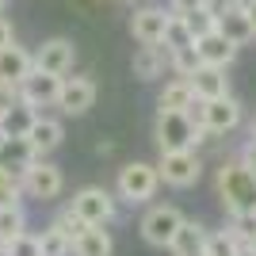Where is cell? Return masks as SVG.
Instances as JSON below:
<instances>
[{"label":"cell","instance_id":"1","mask_svg":"<svg viewBox=\"0 0 256 256\" xmlns=\"http://www.w3.org/2000/svg\"><path fill=\"white\" fill-rule=\"evenodd\" d=\"M214 192H218V203L222 210L234 218V214H256V172L245 168L237 157L218 160L214 168Z\"/></svg>","mask_w":256,"mask_h":256},{"label":"cell","instance_id":"2","mask_svg":"<svg viewBox=\"0 0 256 256\" xmlns=\"http://www.w3.org/2000/svg\"><path fill=\"white\" fill-rule=\"evenodd\" d=\"M153 142H157L160 153H188V150H199V142H206V134L188 111H157Z\"/></svg>","mask_w":256,"mask_h":256},{"label":"cell","instance_id":"3","mask_svg":"<svg viewBox=\"0 0 256 256\" xmlns=\"http://www.w3.org/2000/svg\"><path fill=\"white\" fill-rule=\"evenodd\" d=\"M157 188H160V172L150 160H126V164L115 172V199L118 203L142 206L157 195Z\"/></svg>","mask_w":256,"mask_h":256},{"label":"cell","instance_id":"4","mask_svg":"<svg viewBox=\"0 0 256 256\" xmlns=\"http://www.w3.org/2000/svg\"><path fill=\"white\" fill-rule=\"evenodd\" d=\"M192 118L199 122L206 138H222V134H234L245 118V107L237 96H218V100H199L192 111Z\"/></svg>","mask_w":256,"mask_h":256},{"label":"cell","instance_id":"5","mask_svg":"<svg viewBox=\"0 0 256 256\" xmlns=\"http://www.w3.org/2000/svg\"><path fill=\"white\" fill-rule=\"evenodd\" d=\"M69 206H73V214L84 226H111L115 222V210H118V199H115V192L88 184V188H80V192L69 199Z\"/></svg>","mask_w":256,"mask_h":256},{"label":"cell","instance_id":"6","mask_svg":"<svg viewBox=\"0 0 256 256\" xmlns=\"http://www.w3.org/2000/svg\"><path fill=\"white\" fill-rule=\"evenodd\" d=\"M20 188L34 203H50V199H58L65 192V172L54 160H34V164H27L20 172Z\"/></svg>","mask_w":256,"mask_h":256},{"label":"cell","instance_id":"7","mask_svg":"<svg viewBox=\"0 0 256 256\" xmlns=\"http://www.w3.org/2000/svg\"><path fill=\"white\" fill-rule=\"evenodd\" d=\"M180 226H184L180 206H172V203H153L150 210L142 214L138 230H142V241H146V245H153V248H168Z\"/></svg>","mask_w":256,"mask_h":256},{"label":"cell","instance_id":"8","mask_svg":"<svg viewBox=\"0 0 256 256\" xmlns=\"http://www.w3.org/2000/svg\"><path fill=\"white\" fill-rule=\"evenodd\" d=\"M157 172H160V184H168V188H176V192H188V188H195L199 176H203V157H199L195 150H188V153H160L157 157Z\"/></svg>","mask_w":256,"mask_h":256},{"label":"cell","instance_id":"9","mask_svg":"<svg viewBox=\"0 0 256 256\" xmlns=\"http://www.w3.org/2000/svg\"><path fill=\"white\" fill-rule=\"evenodd\" d=\"M31 58H34V69L54 73V76H69L73 65H76V42L65 38V34H54V38H46Z\"/></svg>","mask_w":256,"mask_h":256},{"label":"cell","instance_id":"10","mask_svg":"<svg viewBox=\"0 0 256 256\" xmlns=\"http://www.w3.org/2000/svg\"><path fill=\"white\" fill-rule=\"evenodd\" d=\"M100 88L92 76H62V92H58V111L62 115H88L96 107Z\"/></svg>","mask_w":256,"mask_h":256},{"label":"cell","instance_id":"11","mask_svg":"<svg viewBox=\"0 0 256 256\" xmlns=\"http://www.w3.org/2000/svg\"><path fill=\"white\" fill-rule=\"evenodd\" d=\"M168 8L160 4H146L130 16V34L138 38V46H160L164 42V31H168Z\"/></svg>","mask_w":256,"mask_h":256},{"label":"cell","instance_id":"12","mask_svg":"<svg viewBox=\"0 0 256 256\" xmlns=\"http://www.w3.org/2000/svg\"><path fill=\"white\" fill-rule=\"evenodd\" d=\"M58 92H62V76L42 73V69H31V76L16 88V96L23 100L27 107H58Z\"/></svg>","mask_w":256,"mask_h":256},{"label":"cell","instance_id":"13","mask_svg":"<svg viewBox=\"0 0 256 256\" xmlns=\"http://www.w3.org/2000/svg\"><path fill=\"white\" fill-rule=\"evenodd\" d=\"M34 69V58L31 50H23V46L12 42L8 50H0V92H16V88L31 76Z\"/></svg>","mask_w":256,"mask_h":256},{"label":"cell","instance_id":"14","mask_svg":"<svg viewBox=\"0 0 256 256\" xmlns=\"http://www.w3.org/2000/svg\"><path fill=\"white\" fill-rule=\"evenodd\" d=\"M34 118H38V111L27 107L20 96L8 100V104L0 107V138H27L31 126H34Z\"/></svg>","mask_w":256,"mask_h":256},{"label":"cell","instance_id":"15","mask_svg":"<svg viewBox=\"0 0 256 256\" xmlns=\"http://www.w3.org/2000/svg\"><path fill=\"white\" fill-rule=\"evenodd\" d=\"M130 69H134L138 80H160V76L172 69V54L164 50V42H160V46H138Z\"/></svg>","mask_w":256,"mask_h":256},{"label":"cell","instance_id":"16","mask_svg":"<svg viewBox=\"0 0 256 256\" xmlns=\"http://www.w3.org/2000/svg\"><path fill=\"white\" fill-rule=\"evenodd\" d=\"M27 142H31L34 157L46 160V157H50V153L65 142V126H62V118L38 115V118H34V126H31V134H27Z\"/></svg>","mask_w":256,"mask_h":256},{"label":"cell","instance_id":"17","mask_svg":"<svg viewBox=\"0 0 256 256\" xmlns=\"http://www.w3.org/2000/svg\"><path fill=\"white\" fill-rule=\"evenodd\" d=\"M206 237H210V230H206L203 222L184 218V226L176 230L168 252H172V256H206Z\"/></svg>","mask_w":256,"mask_h":256},{"label":"cell","instance_id":"18","mask_svg":"<svg viewBox=\"0 0 256 256\" xmlns=\"http://www.w3.org/2000/svg\"><path fill=\"white\" fill-rule=\"evenodd\" d=\"M188 84H192L195 100L230 96V76H226V69H218V65H199V69L188 76Z\"/></svg>","mask_w":256,"mask_h":256},{"label":"cell","instance_id":"19","mask_svg":"<svg viewBox=\"0 0 256 256\" xmlns=\"http://www.w3.org/2000/svg\"><path fill=\"white\" fill-rule=\"evenodd\" d=\"M195 54H199V62H203V65L230 69V65H234V58H237V46L230 42L226 34L210 31V34H203V38H195Z\"/></svg>","mask_w":256,"mask_h":256},{"label":"cell","instance_id":"20","mask_svg":"<svg viewBox=\"0 0 256 256\" xmlns=\"http://www.w3.org/2000/svg\"><path fill=\"white\" fill-rule=\"evenodd\" d=\"M218 34H226V38H230L237 50L252 42V38H256V27H252V20H248L245 4H241V8H230V12H222V16H218Z\"/></svg>","mask_w":256,"mask_h":256},{"label":"cell","instance_id":"21","mask_svg":"<svg viewBox=\"0 0 256 256\" xmlns=\"http://www.w3.org/2000/svg\"><path fill=\"white\" fill-rule=\"evenodd\" d=\"M195 104H199V100H195L192 84H188L184 76L168 80V84L160 88V96H157V111H188V115H192Z\"/></svg>","mask_w":256,"mask_h":256},{"label":"cell","instance_id":"22","mask_svg":"<svg viewBox=\"0 0 256 256\" xmlns=\"http://www.w3.org/2000/svg\"><path fill=\"white\" fill-rule=\"evenodd\" d=\"M34 150H31V142L27 138H0V168H8L20 176L27 164H34Z\"/></svg>","mask_w":256,"mask_h":256},{"label":"cell","instance_id":"23","mask_svg":"<svg viewBox=\"0 0 256 256\" xmlns=\"http://www.w3.org/2000/svg\"><path fill=\"white\" fill-rule=\"evenodd\" d=\"M73 256H115V241L107 234V226H88L73 241Z\"/></svg>","mask_w":256,"mask_h":256},{"label":"cell","instance_id":"24","mask_svg":"<svg viewBox=\"0 0 256 256\" xmlns=\"http://www.w3.org/2000/svg\"><path fill=\"white\" fill-rule=\"evenodd\" d=\"M20 234H27V210H23V203L0 206V245L16 241Z\"/></svg>","mask_w":256,"mask_h":256},{"label":"cell","instance_id":"25","mask_svg":"<svg viewBox=\"0 0 256 256\" xmlns=\"http://www.w3.org/2000/svg\"><path fill=\"white\" fill-rule=\"evenodd\" d=\"M241 241H237L234 230H210V237H206V256H237L241 252Z\"/></svg>","mask_w":256,"mask_h":256},{"label":"cell","instance_id":"26","mask_svg":"<svg viewBox=\"0 0 256 256\" xmlns=\"http://www.w3.org/2000/svg\"><path fill=\"white\" fill-rule=\"evenodd\" d=\"M38 245H42V256H73V241L58 226H46L42 234H38Z\"/></svg>","mask_w":256,"mask_h":256},{"label":"cell","instance_id":"27","mask_svg":"<svg viewBox=\"0 0 256 256\" xmlns=\"http://www.w3.org/2000/svg\"><path fill=\"white\" fill-rule=\"evenodd\" d=\"M184 46H195V34H192V27H188V23L184 20H176V16H172L168 20V31H164V50H184Z\"/></svg>","mask_w":256,"mask_h":256},{"label":"cell","instance_id":"28","mask_svg":"<svg viewBox=\"0 0 256 256\" xmlns=\"http://www.w3.org/2000/svg\"><path fill=\"white\" fill-rule=\"evenodd\" d=\"M199 54H195V46H184V50H172V73L176 76H184V80H188V76L195 73V69H199Z\"/></svg>","mask_w":256,"mask_h":256},{"label":"cell","instance_id":"29","mask_svg":"<svg viewBox=\"0 0 256 256\" xmlns=\"http://www.w3.org/2000/svg\"><path fill=\"white\" fill-rule=\"evenodd\" d=\"M8 256H42V245H38V234H31V230H27V234H20L16 237V241H8Z\"/></svg>","mask_w":256,"mask_h":256},{"label":"cell","instance_id":"30","mask_svg":"<svg viewBox=\"0 0 256 256\" xmlns=\"http://www.w3.org/2000/svg\"><path fill=\"white\" fill-rule=\"evenodd\" d=\"M50 226H58V230H62V234L69 237V241H76V237H80V234L88 230V226H84V222H80V218L73 214V206H62V214H58V218H54Z\"/></svg>","mask_w":256,"mask_h":256},{"label":"cell","instance_id":"31","mask_svg":"<svg viewBox=\"0 0 256 256\" xmlns=\"http://www.w3.org/2000/svg\"><path fill=\"white\" fill-rule=\"evenodd\" d=\"M188 27H192V34L195 38H203V34H210V31H218V16H214V12H206V8H199V12H192V16H188Z\"/></svg>","mask_w":256,"mask_h":256},{"label":"cell","instance_id":"32","mask_svg":"<svg viewBox=\"0 0 256 256\" xmlns=\"http://www.w3.org/2000/svg\"><path fill=\"white\" fill-rule=\"evenodd\" d=\"M23 199V188H20V176L8 168H0V206H8V203H20Z\"/></svg>","mask_w":256,"mask_h":256},{"label":"cell","instance_id":"33","mask_svg":"<svg viewBox=\"0 0 256 256\" xmlns=\"http://www.w3.org/2000/svg\"><path fill=\"white\" fill-rule=\"evenodd\" d=\"M230 230L237 234L241 245H248V237L256 234V214H234V218H230Z\"/></svg>","mask_w":256,"mask_h":256},{"label":"cell","instance_id":"34","mask_svg":"<svg viewBox=\"0 0 256 256\" xmlns=\"http://www.w3.org/2000/svg\"><path fill=\"white\" fill-rule=\"evenodd\" d=\"M199 8H203V0H168V16H176V20H188Z\"/></svg>","mask_w":256,"mask_h":256},{"label":"cell","instance_id":"35","mask_svg":"<svg viewBox=\"0 0 256 256\" xmlns=\"http://www.w3.org/2000/svg\"><path fill=\"white\" fill-rule=\"evenodd\" d=\"M237 160H241L245 168H252V172H256V138H248L245 146H241V153H237Z\"/></svg>","mask_w":256,"mask_h":256},{"label":"cell","instance_id":"36","mask_svg":"<svg viewBox=\"0 0 256 256\" xmlns=\"http://www.w3.org/2000/svg\"><path fill=\"white\" fill-rule=\"evenodd\" d=\"M245 0H203V8L206 12H214V16H222V12H230V8H241Z\"/></svg>","mask_w":256,"mask_h":256},{"label":"cell","instance_id":"37","mask_svg":"<svg viewBox=\"0 0 256 256\" xmlns=\"http://www.w3.org/2000/svg\"><path fill=\"white\" fill-rule=\"evenodd\" d=\"M16 42V31H12V20L8 16H0V50H8Z\"/></svg>","mask_w":256,"mask_h":256},{"label":"cell","instance_id":"38","mask_svg":"<svg viewBox=\"0 0 256 256\" xmlns=\"http://www.w3.org/2000/svg\"><path fill=\"white\" fill-rule=\"evenodd\" d=\"M245 12H248V20H252V27H256V0H245Z\"/></svg>","mask_w":256,"mask_h":256},{"label":"cell","instance_id":"39","mask_svg":"<svg viewBox=\"0 0 256 256\" xmlns=\"http://www.w3.org/2000/svg\"><path fill=\"white\" fill-rule=\"evenodd\" d=\"M245 248H248V252H256V234L248 237V245H245Z\"/></svg>","mask_w":256,"mask_h":256},{"label":"cell","instance_id":"40","mask_svg":"<svg viewBox=\"0 0 256 256\" xmlns=\"http://www.w3.org/2000/svg\"><path fill=\"white\" fill-rule=\"evenodd\" d=\"M248 138H256V118H252V126H248Z\"/></svg>","mask_w":256,"mask_h":256},{"label":"cell","instance_id":"41","mask_svg":"<svg viewBox=\"0 0 256 256\" xmlns=\"http://www.w3.org/2000/svg\"><path fill=\"white\" fill-rule=\"evenodd\" d=\"M237 256H256V252H248V248H241V252H237Z\"/></svg>","mask_w":256,"mask_h":256},{"label":"cell","instance_id":"42","mask_svg":"<svg viewBox=\"0 0 256 256\" xmlns=\"http://www.w3.org/2000/svg\"><path fill=\"white\" fill-rule=\"evenodd\" d=\"M4 4H8V0H0V16H4Z\"/></svg>","mask_w":256,"mask_h":256},{"label":"cell","instance_id":"43","mask_svg":"<svg viewBox=\"0 0 256 256\" xmlns=\"http://www.w3.org/2000/svg\"><path fill=\"white\" fill-rule=\"evenodd\" d=\"M0 256H8V248H4V245H0Z\"/></svg>","mask_w":256,"mask_h":256}]
</instances>
